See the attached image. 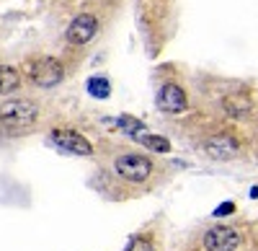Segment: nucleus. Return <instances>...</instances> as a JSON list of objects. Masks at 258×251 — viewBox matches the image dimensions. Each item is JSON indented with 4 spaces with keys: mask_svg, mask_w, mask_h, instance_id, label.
<instances>
[{
    "mask_svg": "<svg viewBox=\"0 0 258 251\" xmlns=\"http://www.w3.org/2000/svg\"><path fill=\"white\" fill-rule=\"evenodd\" d=\"M39 119V107L31 98H11L0 104V124L11 130H24Z\"/></svg>",
    "mask_w": 258,
    "mask_h": 251,
    "instance_id": "obj_1",
    "label": "nucleus"
},
{
    "mask_svg": "<svg viewBox=\"0 0 258 251\" xmlns=\"http://www.w3.org/2000/svg\"><path fill=\"white\" fill-rule=\"evenodd\" d=\"M158 107L168 114H181L186 112L188 101H186V91L181 86H176V83H165V86L160 88L158 93Z\"/></svg>",
    "mask_w": 258,
    "mask_h": 251,
    "instance_id": "obj_7",
    "label": "nucleus"
},
{
    "mask_svg": "<svg viewBox=\"0 0 258 251\" xmlns=\"http://www.w3.org/2000/svg\"><path fill=\"white\" fill-rule=\"evenodd\" d=\"M64 78V68L57 57H39L31 65V80L39 88H52Z\"/></svg>",
    "mask_w": 258,
    "mask_h": 251,
    "instance_id": "obj_4",
    "label": "nucleus"
},
{
    "mask_svg": "<svg viewBox=\"0 0 258 251\" xmlns=\"http://www.w3.org/2000/svg\"><path fill=\"white\" fill-rule=\"evenodd\" d=\"M21 86V73L11 65H0V96L13 93Z\"/></svg>",
    "mask_w": 258,
    "mask_h": 251,
    "instance_id": "obj_9",
    "label": "nucleus"
},
{
    "mask_svg": "<svg viewBox=\"0 0 258 251\" xmlns=\"http://www.w3.org/2000/svg\"><path fill=\"white\" fill-rule=\"evenodd\" d=\"M96 34H98V18H96L93 13H80V16H75V18L70 21L68 31H64V36H68L70 44H78V47L88 44Z\"/></svg>",
    "mask_w": 258,
    "mask_h": 251,
    "instance_id": "obj_5",
    "label": "nucleus"
},
{
    "mask_svg": "<svg viewBox=\"0 0 258 251\" xmlns=\"http://www.w3.org/2000/svg\"><path fill=\"white\" fill-rule=\"evenodd\" d=\"M207 251H235L240 246V233L230 225H214L204 236Z\"/></svg>",
    "mask_w": 258,
    "mask_h": 251,
    "instance_id": "obj_6",
    "label": "nucleus"
},
{
    "mask_svg": "<svg viewBox=\"0 0 258 251\" xmlns=\"http://www.w3.org/2000/svg\"><path fill=\"white\" fill-rule=\"evenodd\" d=\"M225 107H227V112H230V114L238 117V114H243V112L250 107V104H248L245 98H240V96H235V98H227V101H225Z\"/></svg>",
    "mask_w": 258,
    "mask_h": 251,
    "instance_id": "obj_13",
    "label": "nucleus"
},
{
    "mask_svg": "<svg viewBox=\"0 0 258 251\" xmlns=\"http://www.w3.org/2000/svg\"><path fill=\"white\" fill-rule=\"evenodd\" d=\"M114 171L126 181L140 184V181H147V176L153 174V161L147 156H140V153H126V156H119L114 161Z\"/></svg>",
    "mask_w": 258,
    "mask_h": 251,
    "instance_id": "obj_2",
    "label": "nucleus"
},
{
    "mask_svg": "<svg viewBox=\"0 0 258 251\" xmlns=\"http://www.w3.org/2000/svg\"><path fill=\"white\" fill-rule=\"evenodd\" d=\"M49 142L57 150L70 153V156H93L91 140L85 135H80V132H75V130H52Z\"/></svg>",
    "mask_w": 258,
    "mask_h": 251,
    "instance_id": "obj_3",
    "label": "nucleus"
},
{
    "mask_svg": "<svg viewBox=\"0 0 258 251\" xmlns=\"http://www.w3.org/2000/svg\"><path fill=\"white\" fill-rule=\"evenodd\" d=\"M88 93H91L93 98H109V93H111V83H109V78L93 75V78L88 80Z\"/></svg>",
    "mask_w": 258,
    "mask_h": 251,
    "instance_id": "obj_10",
    "label": "nucleus"
},
{
    "mask_svg": "<svg viewBox=\"0 0 258 251\" xmlns=\"http://www.w3.org/2000/svg\"><path fill=\"white\" fill-rule=\"evenodd\" d=\"M126 251H155V246H153L150 238H135L132 243L126 246Z\"/></svg>",
    "mask_w": 258,
    "mask_h": 251,
    "instance_id": "obj_14",
    "label": "nucleus"
},
{
    "mask_svg": "<svg viewBox=\"0 0 258 251\" xmlns=\"http://www.w3.org/2000/svg\"><path fill=\"white\" fill-rule=\"evenodd\" d=\"M116 124H119V127H121L126 135H135V137L145 130V124H142L140 119H135V117H126V114H124V117H119V119H116Z\"/></svg>",
    "mask_w": 258,
    "mask_h": 251,
    "instance_id": "obj_12",
    "label": "nucleus"
},
{
    "mask_svg": "<svg viewBox=\"0 0 258 251\" xmlns=\"http://www.w3.org/2000/svg\"><path fill=\"white\" fill-rule=\"evenodd\" d=\"M137 140L145 145V148L155 150V153H168L170 150V142L165 137H158V135H137Z\"/></svg>",
    "mask_w": 258,
    "mask_h": 251,
    "instance_id": "obj_11",
    "label": "nucleus"
},
{
    "mask_svg": "<svg viewBox=\"0 0 258 251\" xmlns=\"http://www.w3.org/2000/svg\"><path fill=\"white\" fill-rule=\"evenodd\" d=\"M204 150L212 156V158H217V161H227V158H235L240 153V145L235 137L230 135H214L204 142Z\"/></svg>",
    "mask_w": 258,
    "mask_h": 251,
    "instance_id": "obj_8",
    "label": "nucleus"
}]
</instances>
